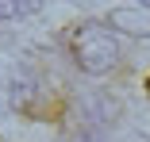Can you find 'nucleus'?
I'll return each mask as SVG.
<instances>
[{"instance_id": "obj_1", "label": "nucleus", "mask_w": 150, "mask_h": 142, "mask_svg": "<svg viewBox=\"0 0 150 142\" xmlns=\"http://www.w3.org/2000/svg\"><path fill=\"white\" fill-rule=\"evenodd\" d=\"M115 39L104 23H81L73 31V62L85 73H104L115 65Z\"/></svg>"}, {"instance_id": "obj_2", "label": "nucleus", "mask_w": 150, "mask_h": 142, "mask_svg": "<svg viewBox=\"0 0 150 142\" xmlns=\"http://www.w3.org/2000/svg\"><path fill=\"white\" fill-rule=\"evenodd\" d=\"M35 8H39V0H0V19H19Z\"/></svg>"}, {"instance_id": "obj_3", "label": "nucleus", "mask_w": 150, "mask_h": 142, "mask_svg": "<svg viewBox=\"0 0 150 142\" xmlns=\"http://www.w3.org/2000/svg\"><path fill=\"white\" fill-rule=\"evenodd\" d=\"M115 23L131 27V31H150V15H135V12H115Z\"/></svg>"}]
</instances>
